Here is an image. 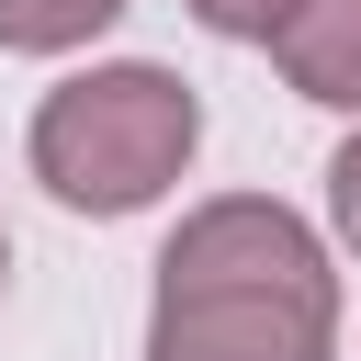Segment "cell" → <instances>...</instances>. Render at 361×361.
Returning a JSON list of instances; mask_svg holds the SVG:
<instances>
[{"label": "cell", "instance_id": "4", "mask_svg": "<svg viewBox=\"0 0 361 361\" xmlns=\"http://www.w3.org/2000/svg\"><path fill=\"white\" fill-rule=\"evenodd\" d=\"M113 11H124V0H0V45H11V56H68V45H90Z\"/></svg>", "mask_w": 361, "mask_h": 361}, {"label": "cell", "instance_id": "1", "mask_svg": "<svg viewBox=\"0 0 361 361\" xmlns=\"http://www.w3.org/2000/svg\"><path fill=\"white\" fill-rule=\"evenodd\" d=\"M147 361H338V271L271 192L192 203L158 248Z\"/></svg>", "mask_w": 361, "mask_h": 361}, {"label": "cell", "instance_id": "2", "mask_svg": "<svg viewBox=\"0 0 361 361\" xmlns=\"http://www.w3.org/2000/svg\"><path fill=\"white\" fill-rule=\"evenodd\" d=\"M203 147V102L192 79L147 68V56H113V68H79L34 102V180L68 203V214H135L158 203Z\"/></svg>", "mask_w": 361, "mask_h": 361}, {"label": "cell", "instance_id": "3", "mask_svg": "<svg viewBox=\"0 0 361 361\" xmlns=\"http://www.w3.org/2000/svg\"><path fill=\"white\" fill-rule=\"evenodd\" d=\"M271 56H282V79L305 102L361 113V0H293L282 34H271Z\"/></svg>", "mask_w": 361, "mask_h": 361}, {"label": "cell", "instance_id": "6", "mask_svg": "<svg viewBox=\"0 0 361 361\" xmlns=\"http://www.w3.org/2000/svg\"><path fill=\"white\" fill-rule=\"evenodd\" d=\"M327 214H338V237L361 248V135H350V147L327 158Z\"/></svg>", "mask_w": 361, "mask_h": 361}, {"label": "cell", "instance_id": "5", "mask_svg": "<svg viewBox=\"0 0 361 361\" xmlns=\"http://www.w3.org/2000/svg\"><path fill=\"white\" fill-rule=\"evenodd\" d=\"M282 11H293V0H192V23H203V34H237V45H271Z\"/></svg>", "mask_w": 361, "mask_h": 361}, {"label": "cell", "instance_id": "7", "mask_svg": "<svg viewBox=\"0 0 361 361\" xmlns=\"http://www.w3.org/2000/svg\"><path fill=\"white\" fill-rule=\"evenodd\" d=\"M0 282H11V237H0Z\"/></svg>", "mask_w": 361, "mask_h": 361}]
</instances>
